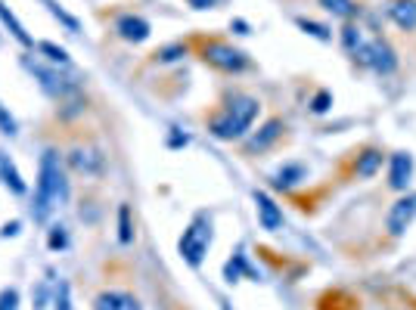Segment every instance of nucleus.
Listing matches in <instances>:
<instances>
[{"instance_id": "f257e3e1", "label": "nucleus", "mask_w": 416, "mask_h": 310, "mask_svg": "<svg viewBox=\"0 0 416 310\" xmlns=\"http://www.w3.org/2000/svg\"><path fill=\"white\" fill-rule=\"evenodd\" d=\"M69 196V187H65V177H63V164H59V155L53 149H47L41 155V171H38V193H35V221L44 223L47 217L53 214V208L59 202H65Z\"/></svg>"}, {"instance_id": "f03ea898", "label": "nucleus", "mask_w": 416, "mask_h": 310, "mask_svg": "<svg viewBox=\"0 0 416 310\" xmlns=\"http://www.w3.org/2000/svg\"><path fill=\"white\" fill-rule=\"evenodd\" d=\"M258 112H261V103L255 100V96L239 94V96H233L230 105H227L218 118H211L208 130H211V137H218V140H239V137H246V130L252 128Z\"/></svg>"}, {"instance_id": "7ed1b4c3", "label": "nucleus", "mask_w": 416, "mask_h": 310, "mask_svg": "<svg viewBox=\"0 0 416 310\" xmlns=\"http://www.w3.org/2000/svg\"><path fill=\"white\" fill-rule=\"evenodd\" d=\"M211 221H208L205 214H196L193 217V223L184 230V236H180V258H184L190 267H202L205 255H208V246H211Z\"/></svg>"}, {"instance_id": "20e7f679", "label": "nucleus", "mask_w": 416, "mask_h": 310, "mask_svg": "<svg viewBox=\"0 0 416 310\" xmlns=\"http://www.w3.org/2000/svg\"><path fill=\"white\" fill-rule=\"evenodd\" d=\"M202 59L208 65H214V69H221V71H243V69H249V56H246L243 50L224 44V41H208L202 47Z\"/></svg>"}, {"instance_id": "39448f33", "label": "nucleus", "mask_w": 416, "mask_h": 310, "mask_svg": "<svg viewBox=\"0 0 416 310\" xmlns=\"http://www.w3.org/2000/svg\"><path fill=\"white\" fill-rule=\"evenodd\" d=\"M22 62H25V69H29L31 75L41 81V87H44L50 96H56V100H69V96L78 94V84H75V81H65V78L59 75L56 69H47V65L35 62V59H29V56H25Z\"/></svg>"}, {"instance_id": "423d86ee", "label": "nucleus", "mask_w": 416, "mask_h": 310, "mask_svg": "<svg viewBox=\"0 0 416 310\" xmlns=\"http://www.w3.org/2000/svg\"><path fill=\"white\" fill-rule=\"evenodd\" d=\"M358 59L364 65H370L373 71H379V75H388V71H394V65H398V56H394L392 44L382 41V37L364 41V47L358 50Z\"/></svg>"}, {"instance_id": "0eeeda50", "label": "nucleus", "mask_w": 416, "mask_h": 310, "mask_svg": "<svg viewBox=\"0 0 416 310\" xmlns=\"http://www.w3.org/2000/svg\"><path fill=\"white\" fill-rule=\"evenodd\" d=\"M416 221V193H407L388 208V217H385V230L392 239H401V236L410 230V223Z\"/></svg>"}, {"instance_id": "6e6552de", "label": "nucleus", "mask_w": 416, "mask_h": 310, "mask_svg": "<svg viewBox=\"0 0 416 310\" xmlns=\"http://www.w3.org/2000/svg\"><path fill=\"white\" fill-rule=\"evenodd\" d=\"M69 164H72V171L75 174H84V177H99L106 171V158H103V153L99 149H72L69 153Z\"/></svg>"}, {"instance_id": "1a4fd4ad", "label": "nucleus", "mask_w": 416, "mask_h": 310, "mask_svg": "<svg viewBox=\"0 0 416 310\" xmlns=\"http://www.w3.org/2000/svg\"><path fill=\"white\" fill-rule=\"evenodd\" d=\"M410 177H413V155L410 153H394L392 164H388V187L404 193L410 187Z\"/></svg>"}, {"instance_id": "9d476101", "label": "nucleus", "mask_w": 416, "mask_h": 310, "mask_svg": "<svg viewBox=\"0 0 416 310\" xmlns=\"http://www.w3.org/2000/svg\"><path fill=\"white\" fill-rule=\"evenodd\" d=\"M255 211H258V223L264 230H280L283 227V211L277 208V202L264 193V189H255Z\"/></svg>"}, {"instance_id": "9b49d317", "label": "nucleus", "mask_w": 416, "mask_h": 310, "mask_svg": "<svg viewBox=\"0 0 416 310\" xmlns=\"http://www.w3.org/2000/svg\"><path fill=\"white\" fill-rule=\"evenodd\" d=\"M283 130H286V124H283V118H271V121L264 124V128L258 130V134L252 137L249 143H246V153L255 155V153H264L267 146H273V143L283 137Z\"/></svg>"}, {"instance_id": "f8f14e48", "label": "nucleus", "mask_w": 416, "mask_h": 310, "mask_svg": "<svg viewBox=\"0 0 416 310\" xmlns=\"http://www.w3.org/2000/svg\"><path fill=\"white\" fill-rule=\"evenodd\" d=\"M115 31H118V37L127 41V44H143L152 28H150V22L140 19V16H122L115 22Z\"/></svg>"}, {"instance_id": "ddd939ff", "label": "nucleus", "mask_w": 416, "mask_h": 310, "mask_svg": "<svg viewBox=\"0 0 416 310\" xmlns=\"http://www.w3.org/2000/svg\"><path fill=\"white\" fill-rule=\"evenodd\" d=\"M93 310H140V301L127 292H99L93 298Z\"/></svg>"}, {"instance_id": "4468645a", "label": "nucleus", "mask_w": 416, "mask_h": 310, "mask_svg": "<svg viewBox=\"0 0 416 310\" xmlns=\"http://www.w3.org/2000/svg\"><path fill=\"white\" fill-rule=\"evenodd\" d=\"M388 16L394 19L398 28L416 31V0H392L388 3Z\"/></svg>"}, {"instance_id": "2eb2a0df", "label": "nucleus", "mask_w": 416, "mask_h": 310, "mask_svg": "<svg viewBox=\"0 0 416 310\" xmlns=\"http://www.w3.org/2000/svg\"><path fill=\"white\" fill-rule=\"evenodd\" d=\"M0 183H3L6 189H13L16 196H25L29 193V187H25L22 174H19V168L13 164V158L6 153H0Z\"/></svg>"}, {"instance_id": "dca6fc26", "label": "nucleus", "mask_w": 416, "mask_h": 310, "mask_svg": "<svg viewBox=\"0 0 416 310\" xmlns=\"http://www.w3.org/2000/svg\"><path fill=\"white\" fill-rule=\"evenodd\" d=\"M379 168H382V149H376V146L360 149L358 162H354V174H358L360 180H370Z\"/></svg>"}, {"instance_id": "f3484780", "label": "nucleus", "mask_w": 416, "mask_h": 310, "mask_svg": "<svg viewBox=\"0 0 416 310\" xmlns=\"http://www.w3.org/2000/svg\"><path fill=\"white\" fill-rule=\"evenodd\" d=\"M0 22H3V28L10 31V35L16 37L19 44H22V47H35V41H31V37H29V31L22 28V22H19V19H16V12H13L6 3H0Z\"/></svg>"}, {"instance_id": "a211bd4d", "label": "nucleus", "mask_w": 416, "mask_h": 310, "mask_svg": "<svg viewBox=\"0 0 416 310\" xmlns=\"http://www.w3.org/2000/svg\"><path fill=\"white\" fill-rule=\"evenodd\" d=\"M298 180H305V168H301V164H286V168H280L277 174H273V187L277 189H289Z\"/></svg>"}, {"instance_id": "6ab92c4d", "label": "nucleus", "mask_w": 416, "mask_h": 310, "mask_svg": "<svg viewBox=\"0 0 416 310\" xmlns=\"http://www.w3.org/2000/svg\"><path fill=\"white\" fill-rule=\"evenodd\" d=\"M243 273L255 276V270L249 267V261H246V255H243V252H237V255H233L230 261L224 264V279H227V282H237V279H239V276H243Z\"/></svg>"}, {"instance_id": "aec40b11", "label": "nucleus", "mask_w": 416, "mask_h": 310, "mask_svg": "<svg viewBox=\"0 0 416 310\" xmlns=\"http://www.w3.org/2000/svg\"><path fill=\"white\" fill-rule=\"evenodd\" d=\"M38 53L50 59L53 65H59V69H72V56H69V53H65L63 47H56V44L41 41V44H38Z\"/></svg>"}, {"instance_id": "412c9836", "label": "nucleus", "mask_w": 416, "mask_h": 310, "mask_svg": "<svg viewBox=\"0 0 416 310\" xmlns=\"http://www.w3.org/2000/svg\"><path fill=\"white\" fill-rule=\"evenodd\" d=\"M44 6H47V10H50V16H53V19H59V22H63L65 28L72 31V35H78V31H81V22H78L75 16H69V12H65L63 6L56 3V0H44Z\"/></svg>"}, {"instance_id": "4be33fe9", "label": "nucleus", "mask_w": 416, "mask_h": 310, "mask_svg": "<svg viewBox=\"0 0 416 310\" xmlns=\"http://www.w3.org/2000/svg\"><path fill=\"white\" fill-rule=\"evenodd\" d=\"M118 242H122V246H131V242H134L131 208H127V205H122V208H118Z\"/></svg>"}, {"instance_id": "5701e85b", "label": "nucleus", "mask_w": 416, "mask_h": 310, "mask_svg": "<svg viewBox=\"0 0 416 310\" xmlns=\"http://www.w3.org/2000/svg\"><path fill=\"white\" fill-rule=\"evenodd\" d=\"M320 3H323L333 16H342V19H351L354 12H358V3H354V0H320Z\"/></svg>"}, {"instance_id": "b1692460", "label": "nucleus", "mask_w": 416, "mask_h": 310, "mask_svg": "<svg viewBox=\"0 0 416 310\" xmlns=\"http://www.w3.org/2000/svg\"><path fill=\"white\" fill-rule=\"evenodd\" d=\"M295 25H298L301 31H305V35H311V37H317V41H330V28H326V25H320V22H311V19H295Z\"/></svg>"}, {"instance_id": "393cba45", "label": "nucleus", "mask_w": 416, "mask_h": 310, "mask_svg": "<svg viewBox=\"0 0 416 310\" xmlns=\"http://www.w3.org/2000/svg\"><path fill=\"white\" fill-rule=\"evenodd\" d=\"M342 44H345L348 53H354V56H358V50L364 47V35H360V28L345 25V28H342Z\"/></svg>"}, {"instance_id": "a878e982", "label": "nucleus", "mask_w": 416, "mask_h": 310, "mask_svg": "<svg viewBox=\"0 0 416 310\" xmlns=\"http://www.w3.org/2000/svg\"><path fill=\"white\" fill-rule=\"evenodd\" d=\"M53 310H75V307H72L69 282H59V286H56V292H53Z\"/></svg>"}, {"instance_id": "bb28decb", "label": "nucleus", "mask_w": 416, "mask_h": 310, "mask_svg": "<svg viewBox=\"0 0 416 310\" xmlns=\"http://www.w3.org/2000/svg\"><path fill=\"white\" fill-rule=\"evenodd\" d=\"M47 246H50V252H63V248L69 246V233H65L63 227H53V230H50V239H47Z\"/></svg>"}, {"instance_id": "cd10ccee", "label": "nucleus", "mask_w": 416, "mask_h": 310, "mask_svg": "<svg viewBox=\"0 0 416 310\" xmlns=\"http://www.w3.org/2000/svg\"><path fill=\"white\" fill-rule=\"evenodd\" d=\"M0 310H19V289H3L0 292Z\"/></svg>"}, {"instance_id": "c85d7f7f", "label": "nucleus", "mask_w": 416, "mask_h": 310, "mask_svg": "<svg viewBox=\"0 0 416 310\" xmlns=\"http://www.w3.org/2000/svg\"><path fill=\"white\" fill-rule=\"evenodd\" d=\"M0 134H6V137H16V118L10 115V112L0 105Z\"/></svg>"}, {"instance_id": "c756f323", "label": "nucleus", "mask_w": 416, "mask_h": 310, "mask_svg": "<svg viewBox=\"0 0 416 310\" xmlns=\"http://www.w3.org/2000/svg\"><path fill=\"white\" fill-rule=\"evenodd\" d=\"M330 103H333V96H330V94H326V90H320V94H317V96H314V103H311V109H314V112H317V115H320V112H326V109H330Z\"/></svg>"}, {"instance_id": "7c9ffc66", "label": "nucleus", "mask_w": 416, "mask_h": 310, "mask_svg": "<svg viewBox=\"0 0 416 310\" xmlns=\"http://www.w3.org/2000/svg\"><path fill=\"white\" fill-rule=\"evenodd\" d=\"M177 56H184V47H165L156 53L159 62H171V59H177Z\"/></svg>"}, {"instance_id": "2f4dec72", "label": "nucleus", "mask_w": 416, "mask_h": 310, "mask_svg": "<svg viewBox=\"0 0 416 310\" xmlns=\"http://www.w3.org/2000/svg\"><path fill=\"white\" fill-rule=\"evenodd\" d=\"M16 233H19V221H10L3 230H0V236H3V239H6V236H16Z\"/></svg>"}, {"instance_id": "473e14b6", "label": "nucleus", "mask_w": 416, "mask_h": 310, "mask_svg": "<svg viewBox=\"0 0 416 310\" xmlns=\"http://www.w3.org/2000/svg\"><path fill=\"white\" fill-rule=\"evenodd\" d=\"M214 3H218V0H190L193 10H211Z\"/></svg>"}, {"instance_id": "72a5a7b5", "label": "nucleus", "mask_w": 416, "mask_h": 310, "mask_svg": "<svg viewBox=\"0 0 416 310\" xmlns=\"http://www.w3.org/2000/svg\"><path fill=\"white\" fill-rule=\"evenodd\" d=\"M233 28H237V35H249V25H246L243 19H237V22H233Z\"/></svg>"}, {"instance_id": "f704fd0d", "label": "nucleus", "mask_w": 416, "mask_h": 310, "mask_svg": "<svg viewBox=\"0 0 416 310\" xmlns=\"http://www.w3.org/2000/svg\"><path fill=\"white\" fill-rule=\"evenodd\" d=\"M221 310H230V304H227V301H221Z\"/></svg>"}]
</instances>
